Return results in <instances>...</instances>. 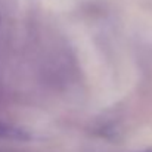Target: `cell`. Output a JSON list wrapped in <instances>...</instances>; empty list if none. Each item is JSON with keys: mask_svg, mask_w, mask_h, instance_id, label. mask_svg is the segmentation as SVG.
Here are the masks:
<instances>
[{"mask_svg": "<svg viewBox=\"0 0 152 152\" xmlns=\"http://www.w3.org/2000/svg\"><path fill=\"white\" fill-rule=\"evenodd\" d=\"M0 139L4 140H28L30 133L18 126L0 123Z\"/></svg>", "mask_w": 152, "mask_h": 152, "instance_id": "6da1fadb", "label": "cell"}, {"mask_svg": "<svg viewBox=\"0 0 152 152\" xmlns=\"http://www.w3.org/2000/svg\"><path fill=\"white\" fill-rule=\"evenodd\" d=\"M137 152H152V146L151 148H146V149H142V151H137Z\"/></svg>", "mask_w": 152, "mask_h": 152, "instance_id": "7a4b0ae2", "label": "cell"}]
</instances>
